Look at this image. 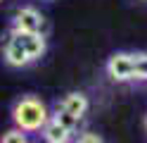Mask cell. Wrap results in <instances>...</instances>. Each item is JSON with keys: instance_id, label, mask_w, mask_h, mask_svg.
I'll use <instances>...</instances> for the list:
<instances>
[{"instance_id": "obj_6", "label": "cell", "mask_w": 147, "mask_h": 143, "mask_svg": "<svg viewBox=\"0 0 147 143\" xmlns=\"http://www.w3.org/2000/svg\"><path fill=\"white\" fill-rule=\"evenodd\" d=\"M5 62L10 67H26V64H31L26 50L19 45V41H17L12 34L7 36V41H5Z\"/></svg>"}, {"instance_id": "obj_12", "label": "cell", "mask_w": 147, "mask_h": 143, "mask_svg": "<svg viewBox=\"0 0 147 143\" xmlns=\"http://www.w3.org/2000/svg\"><path fill=\"white\" fill-rule=\"evenodd\" d=\"M145 129H147V114H145Z\"/></svg>"}, {"instance_id": "obj_2", "label": "cell", "mask_w": 147, "mask_h": 143, "mask_svg": "<svg viewBox=\"0 0 147 143\" xmlns=\"http://www.w3.org/2000/svg\"><path fill=\"white\" fill-rule=\"evenodd\" d=\"M105 72L112 81H133V53H114L105 64Z\"/></svg>"}, {"instance_id": "obj_10", "label": "cell", "mask_w": 147, "mask_h": 143, "mask_svg": "<svg viewBox=\"0 0 147 143\" xmlns=\"http://www.w3.org/2000/svg\"><path fill=\"white\" fill-rule=\"evenodd\" d=\"M0 143H29V138H26V133L22 129H10L3 133V138H0Z\"/></svg>"}, {"instance_id": "obj_8", "label": "cell", "mask_w": 147, "mask_h": 143, "mask_svg": "<svg viewBox=\"0 0 147 143\" xmlns=\"http://www.w3.org/2000/svg\"><path fill=\"white\" fill-rule=\"evenodd\" d=\"M133 81H147V53H133Z\"/></svg>"}, {"instance_id": "obj_3", "label": "cell", "mask_w": 147, "mask_h": 143, "mask_svg": "<svg viewBox=\"0 0 147 143\" xmlns=\"http://www.w3.org/2000/svg\"><path fill=\"white\" fill-rule=\"evenodd\" d=\"M43 26H45V17L36 7H19L12 19V31H22V34H43Z\"/></svg>"}, {"instance_id": "obj_7", "label": "cell", "mask_w": 147, "mask_h": 143, "mask_svg": "<svg viewBox=\"0 0 147 143\" xmlns=\"http://www.w3.org/2000/svg\"><path fill=\"white\" fill-rule=\"evenodd\" d=\"M40 133H43V141H45V143H69V138H71V131L64 129L62 124L55 122L52 117H50L48 124L40 129Z\"/></svg>"}, {"instance_id": "obj_1", "label": "cell", "mask_w": 147, "mask_h": 143, "mask_svg": "<svg viewBox=\"0 0 147 143\" xmlns=\"http://www.w3.org/2000/svg\"><path fill=\"white\" fill-rule=\"evenodd\" d=\"M50 119V110L38 95H22L12 107V122L24 133L40 131Z\"/></svg>"}, {"instance_id": "obj_5", "label": "cell", "mask_w": 147, "mask_h": 143, "mask_svg": "<svg viewBox=\"0 0 147 143\" xmlns=\"http://www.w3.org/2000/svg\"><path fill=\"white\" fill-rule=\"evenodd\" d=\"M57 107L59 110H64V112H69L71 117H76L78 122L86 117V112H88V107H90V100H88V95L86 93H81V91H71V93H67L64 98L57 103Z\"/></svg>"}, {"instance_id": "obj_4", "label": "cell", "mask_w": 147, "mask_h": 143, "mask_svg": "<svg viewBox=\"0 0 147 143\" xmlns=\"http://www.w3.org/2000/svg\"><path fill=\"white\" fill-rule=\"evenodd\" d=\"M10 34L19 41V45L26 50L31 62H38L48 50V41H45L43 34H22V31H10Z\"/></svg>"}, {"instance_id": "obj_9", "label": "cell", "mask_w": 147, "mask_h": 143, "mask_svg": "<svg viewBox=\"0 0 147 143\" xmlns=\"http://www.w3.org/2000/svg\"><path fill=\"white\" fill-rule=\"evenodd\" d=\"M50 117H52L55 122H59L62 127H64V129H69V131H74V129L78 127V119H76V117H71L69 112H64V110H59V107H55V112L50 114Z\"/></svg>"}, {"instance_id": "obj_11", "label": "cell", "mask_w": 147, "mask_h": 143, "mask_svg": "<svg viewBox=\"0 0 147 143\" xmlns=\"http://www.w3.org/2000/svg\"><path fill=\"white\" fill-rule=\"evenodd\" d=\"M76 143H105V141H102V136H100V133H95V131H86V133H81V136H78Z\"/></svg>"}]
</instances>
